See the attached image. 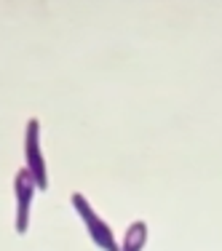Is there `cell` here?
<instances>
[{
	"mask_svg": "<svg viewBox=\"0 0 222 251\" xmlns=\"http://www.w3.org/2000/svg\"><path fill=\"white\" fill-rule=\"evenodd\" d=\"M35 179L27 169H19L14 176V198H16V219H14V230L19 235H25L29 227V203L35 195Z\"/></svg>",
	"mask_w": 222,
	"mask_h": 251,
	"instance_id": "cell-3",
	"label": "cell"
},
{
	"mask_svg": "<svg viewBox=\"0 0 222 251\" xmlns=\"http://www.w3.org/2000/svg\"><path fill=\"white\" fill-rule=\"evenodd\" d=\"M145 243H147V222L137 219V222L129 225V230H126V235L121 241V249L118 251H142Z\"/></svg>",
	"mask_w": 222,
	"mask_h": 251,
	"instance_id": "cell-4",
	"label": "cell"
},
{
	"mask_svg": "<svg viewBox=\"0 0 222 251\" xmlns=\"http://www.w3.org/2000/svg\"><path fill=\"white\" fill-rule=\"evenodd\" d=\"M25 169L32 174L35 187L38 190H49V174H46V160H43V150H40V121L29 118L27 128H25Z\"/></svg>",
	"mask_w": 222,
	"mask_h": 251,
	"instance_id": "cell-2",
	"label": "cell"
},
{
	"mask_svg": "<svg viewBox=\"0 0 222 251\" xmlns=\"http://www.w3.org/2000/svg\"><path fill=\"white\" fill-rule=\"evenodd\" d=\"M70 201H73V208L78 211L81 222L86 225V232L91 235V241L97 243L102 251H118V249H121V243L115 241L112 230L107 227L105 219H102L99 214L91 208V203L86 201V195H83V193H73V195H70Z\"/></svg>",
	"mask_w": 222,
	"mask_h": 251,
	"instance_id": "cell-1",
	"label": "cell"
}]
</instances>
